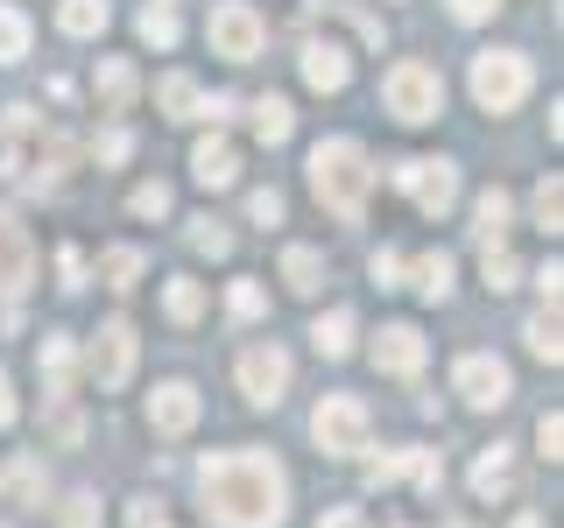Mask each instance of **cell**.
I'll return each mask as SVG.
<instances>
[{"label":"cell","instance_id":"4","mask_svg":"<svg viewBox=\"0 0 564 528\" xmlns=\"http://www.w3.org/2000/svg\"><path fill=\"white\" fill-rule=\"evenodd\" d=\"M529 78H536V70H529L522 50H480V57H473V99H480L487 113H516L529 99Z\"/></svg>","mask_w":564,"mask_h":528},{"label":"cell","instance_id":"17","mask_svg":"<svg viewBox=\"0 0 564 528\" xmlns=\"http://www.w3.org/2000/svg\"><path fill=\"white\" fill-rule=\"evenodd\" d=\"M508 486H516V451H508V444H487L480 458H473V493H480V501H501Z\"/></svg>","mask_w":564,"mask_h":528},{"label":"cell","instance_id":"29","mask_svg":"<svg viewBox=\"0 0 564 528\" xmlns=\"http://www.w3.org/2000/svg\"><path fill=\"white\" fill-rule=\"evenodd\" d=\"M99 275H106V289H120V296H128V289H134V275H141V246H106Z\"/></svg>","mask_w":564,"mask_h":528},{"label":"cell","instance_id":"6","mask_svg":"<svg viewBox=\"0 0 564 528\" xmlns=\"http://www.w3.org/2000/svg\"><path fill=\"white\" fill-rule=\"evenodd\" d=\"M134 360H141V339L128 317H106V324L93 331V352H85V366H93L99 395H120V387L134 381Z\"/></svg>","mask_w":564,"mask_h":528},{"label":"cell","instance_id":"11","mask_svg":"<svg viewBox=\"0 0 564 528\" xmlns=\"http://www.w3.org/2000/svg\"><path fill=\"white\" fill-rule=\"evenodd\" d=\"M29 275H35V240L14 211H0V304H14L29 289Z\"/></svg>","mask_w":564,"mask_h":528},{"label":"cell","instance_id":"27","mask_svg":"<svg viewBox=\"0 0 564 528\" xmlns=\"http://www.w3.org/2000/svg\"><path fill=\"white\" fill-rule=\"evenodd\" d=\"M99 99L113 106V113L134 99V64H128V57H106V64H99Z\"/></svg>","mask_w":564,"mask_h":528},{"label":"cell","instance_id":"45","mask_svg":"<svg viewBox=\"0 0 564 528\" xmlns=\"http://www.w3.org/2000/svg\"><path fill=\"white\" fill-rule=\"evenodd\" d=\"M317 528H367V515H360V507H332V515L317 521Z\"/></svg>","mask_w":564,"mask_h":528},{"label":"cell","instance_id":"47","mask_svg":"<svg viewBox=\"0 0 564 528\" xmlns=\"http://www.w3.org/2000/svg\"><path fill=\"white\" fill-rule=\"evenodd\" d=\"M14 422V387H8V366H0V430Z\"/></svg>","mask_w":564,"mask_h":528},{"label":"cell","instance_id":"10","mask_svg":"<svg viewBox=\"0 0 564 528\" xmlns=\"http://www.w3.org/2000/svg\"><path fill=\"white\" fill-rule=\"evenodd\" d=\"M452 387L473 409H501V402L516 395V374H508V360H494V352H466V360L452 366Z\"/></svg>","mask_w":564,"mask_h":528},{"label":"cell","instance_id":"33","mask_svg":"<svg viewBox=\"0 0 564 528\" xmlns=\"http://www.w3.org/2000/svg\"><path fill=\"white\" fill-rule=\"evenodd\" d=\"M226 310H234V317H240V324H254V317H261V310H269V296H261V282H247V275H240V282H234V289H226Z\"/></svg>","mask_w":564,"mask_h":528},{"label":"cell","instance_id":"13","mask_svg":"<svg viewBox=\"0 0 564 528\" xmlns=\"http://www.w3.org/2000/svg\"><path fill=\"white\" fill-rule=\"evenodd\" d=\"M423 360H431V345H423L416 324H388L381 339H375V366H381V374H395V381L423 374Z\"/></svg>","mask_w":564,"mask_h":528},{"label":"cell","instance_id":"18","mask_svg":"<svg viewBox=\"0 0 564 528\" xmlns=\"http://www.w3.org/2000/svg\"><path fill=\"white\" fill-rule=\"evenodd\" d=\"M282 289H290V296H317V289H325V254H317V246H282Z\"/></svg>","mask_w":564,"mask_h":528},{"label":"cell","instance_id":"37","mask_svg":"<svg viewBox=\"0 0 564 528\" xmlns=\"http://www.w3.org/2000/svg\"><path fill=\"white\" fill-rule=\"evenodd\" d=\"M57 528H99V501H93V493H70L64 515H57Z\"/></svg>","mask_w":564,"mask_h":528},{"label":"cell","instance_id":"40","mask_svg":"<svg viewBox=\"0 0 564 528\" xmlns=\"http://www.w3.org/2000/svg\"><path fill=\"white\" fill-rule=\"evenodd\" d=\"M57 275H64V282H57L64 296H78V289H85V254H78V246H64V254H57Z\"/></svg>","mask_w":564,"mask_h":528},{"label":"cell","instance_id":"44","mask_svg":"<svg viewBox=\"0 0 564 528\" xmlns=\"http://www.w3.org/2000/svg\"><path fill=\"white\" fill-rule=\"evenodd\" d=\"M128 148H134V141H128V128H113V134L99 141V163H120V155H128Z\"/></svg>","mask_w":564,"mask_h":528},{"label":"cell","instance_id":"14","mask_svg":"<svg viewBox=\"0 0 564 528\" xmlns=\"http://www.w3.org/2000/svg\"><path fill=\"white\" fill-rule=\"evenodd\" d=\"M346 78H352L346 43H332V35H311V43H304V85H311V92H346Z\"/></svg>","mask_w":564,"mask_h":528},{"label":"cell","instance_id":"31","mask_svg":"<svg viewBox=\"0 0 564 528\" xmlns=\"http://www.w3.org/2000/svg\"><path fill=\"white\" fill-rule=\"evenodd\" d=\"M522 339H529V352H536V360L557 366V352H564V339H557V310H536V317L522 324Z\"/></svg>","mask_w":564,"mask_h":528},{"label":"cell","instance_id":"42","mask_svg":"<svg viewBox=\"0 0 564 528\" xmlns=\"http://www.w3.org/2000/svg\"><path fill=\"white\" fill-rule=\"evenodd\" d=\"M557 444H564V422H557V409H551V416L536 422V451H543V458H557Z\"/></svg>","mask_w":564,"mask_h":528},{"label":"cell","instance_id":"24","mask_svg":"<svg viewBox=\"0 0 564 528\" xmlns=\"http://www.w3.org/2000/svg\"><path fill=\"white\" fill-rule=\"evenodd\" d=\"M0 486H8L14 501H43V486H50L43 458H35V451H22V458H14V465H8V480H0Z\"/></svg>","mask_w":564,"mask_h":528},{"label":"cell","instance_id":"35","mask_svg":"<svg viewBox=\"0 0 564 528\" xmlns=\"http://www.w3.org/2000/svg\"><path fill=\"white\" fill-rule=\"evenodd\" d=\"M50 437H57V444H78L85 437V416L70 409V395H50Z\"/></svg>","mask_w":564,"mask_h":528},{"label":"cell","instance_id":"1","mask_svg":"<svg viewBox=\"0 0 564 528\" xmlns=\"http://www.w3.org/2000/svg\"><path fill=\"white\" fill-rule=\"evenodd\" d=\"M205 521L219 528H282L290 515V472L269 451H212L198 465Z\"/></svg>","mask_w":564,"mask_h":528},{"label":"cell","instance_id":"16","mask_svg":"<svg viewBox=\"0 0 564 528\" xmlns=\"http://www.w3.org/2000/svg\"><path fill=\"white\" fill-rule=\"evenodd\" d=\"M508 226H516V198H508L501 184H487L480 198H473V240H480V246H501Z\"/></svg>","mask_w":564,"mask_h":528},{"label":"cell","instance_id":"5","mask_svg":"<svg viewBox=\"0 0 564 528\" xmlns=\"http://www.w3.org/2000/svg\"><path fill=\"white\" fill-rule=\"evenodd\" d=\"M367 402L360 395H325L317 402V416H311V437H317V451L325 458H360L367 451Z\"/></svg>","mask_w":564,"mask_h":528},{"label":"cell","instance_id":"41","mask_svg":"<svg viewBox=\"0 0 564 528\" xmlns=\"http://www.w3.org/2000/svg\"><path fill=\"white\" fill-rule=\"evenodd\" d=\"M375 282H381V289H402V254H395V246L375 254Z\"/></svg>","mask_w":564,"mask_h":528},{"label":"cell","instance_id":"25","mask_svg":"<svg viewBox=\"0 0 564 528\" xmlns=\"http://www.w3.org/2000/svg\"><path fill=\"white\" fill-rule=\"evenodd\" d=\"M134 29H141V43H155V50H170L176 35H184V22H176V8H170V0H149Z\"/></svg>","mask_w":564,"mask_h":528},{"label":"cell","instance_id":"20","mask_svg":"<svg viewBox=\"0 0 564 528\" xmlns=\"http://www.w3.org/2000/svg\"><path fill=\"white\" fill-rule=\"evenodd\" d=\"M290 134H296L290 99H254V141H261V148H282Z\"/></svg>","mask_w":564,"mask_h":528},{"label":"cell","instance_id":"23","mask_svg":"<svg viewBox=\"0 0 564 528\" xmlns=\"http://www.w3.org/2000/svg\"><path fill=\"white\" fill-rule=\"evenodd\" d=\"M311 345H317V360H346V352H352V310L317 317V324H311Z\"/></svg>","mask_w":564,"mask_h":528},{"label":"cell","instance_id":"28","mask_svg":"<svg viewBox=\"0 0 564 528\" xmlns=\"http://www.w3.org/2000/svg\"><path fill=\"white\" fill-rule=\"evenodd\" d=\"M22 57H29V14L0 0V64H22Z\"/></svg>","mask_w":564,"mask_h":528},{"label":"cell","instance_id":"7","mask_svg":"<svg viewBox=\"0 0 564 528\" xmlns=\"http://www.w3.org/2000/svg\"><path fill=\"white\" fill-rule=\"evenodd\" d=\"M205 35H212V57H226V64H254L261 43H269V29H261V14L247 8V0H219Z\"/></svg>","mask_w":564,"mask_h":528},{"label":"cell","instance_id":"3","mask_svg":"<svg viewBox=\"0 0 564 528\" xmlns=\"http://www.w3.org/2000/svg\"><path fill=\"white\" fill-rule=\"evenodd\" d=\"M381 99H388V113H395L402 128H423V120L445 113V78H437V64L402 57V64L381 78Z\"/></svg>","mask_w":564,"mask_h":528},{"label":"cell","instance_id":"39","mask_svg":"<svg viewBox=\"0 0 564 528\" xmlns=\"http://www.w3.org/2000/svg\"><path fill=\"white\" fill-rule=\"evenodd\" d=\"M247 219H254V226H282V190L275 184L254 190V198H247Z\"/></svg>","mask_w":564,"mask_h":528},{"label":"cell","instance_id":"50","mask_svg":"<svg viewBox=\"0 0 564 528\" xmlns=\"http://www.w3.org/2000/svg\"><path fill=\"white\" fill-rule=\"evenodd\" d=\"M0 528H8V521H0Z\"/></svg>","mask_w":564,"mask_h":528},{"label":"cell","instance_id":"12","mask_svg":"<svg viewBox=\"0 0 564 528\" xmlns=\"http://www.w3.org/2000/svg\"><path fill=\"white\" fill-rule=\"evenodd\" d=\"M198 416H205V402H198V387L191 381H163L149 395V422H155V437H184V430H198Z\"/></svg>","mask_w":564,"mask_h":528},{"label":"cell","instance_id":"38","mask_svg":"<svg viewBox=\"0 0 564 528\" xmlns=\"http://www.w3.org/2000/svg\"><path fill=\"white\" fill-rule=\"evenodd\" d=\"M128 205H134V219H163V211H170V184H141Z\"/></svg>","mask_w":564,"mask_h":528},{"label":"cell","instance_id":"26","mask_svg":"<svg viewBox=\"0 0 564 528\" xmlns=\"http://www.w3.org/2000/svg\"><path fill=\"white\" fill-rule=\"evenodd\" d=\"M106 14H113L106 0H64V8H57V29H64V35H99Z\"/></svg>","mask_w":564,"mask_h":528},{"label":"cell","instance_id":"46","mask_svg":"<svg viewBox=\"0 0 564 528\" xmlns=\"http://www.w3.org/2000/svg\"><path fill=\"white\" fill-rule=\"evenodd\" d=\"M128 521H134V528H170V521H163V515H155V507H149V501H134V507H128Z\"/></svg>","mask_w":564,"mask_h":528},{"label":"cell","instance_id":"9","mask_svg":"<svg viewBox=\"0 0 564 528\" xmlns=\"http://www.w3.org/2000/svg\"><path fill=\"white\" fill-rule=\"evenodd\" d=\"M395 190H410L416 211H431V219H445V211L458 205V169L452 163H431V155H416V163L395 169Z\"/></svg>","mask_w":564,"mask_h":528},{"label":"cell","instance_id":"2","mask_svg":"<svg viewBox=\"0 0 564 528\" xmlns=\"http://www.w3.org/2000/svg\"><path fill=\"white\" fill-rule=\"evenodd\" d=\"M304 169H311V190H317V205H325L339 226H360V211H367V190H375V169H367V148H360V141H346V134L317 141Z\"/></svg>","mask_w":564,"mask_h":528},{"label":"cell","instance_id":"34","mask_svg":"<svg viewBox=\"0 0 564 528\" xmlns=\"http://www.w3.org/2000/svg\"><path fill=\"white\" fill-rule=\"evenodd\" d=\"M191 246L212 254V261H226V254H234V233H226L219 219H191Z\"/></svg>","mask_w":564,"mask_h":528},{"label":"cell","instance_id":"19","mask_svg":"<svg viewBox=\"0 0 564 528\" xmlns=\"http://www.w3.org/2000/svg\"><path fill=\"white\" fill-rule=\"evenodd\" d=\"M410 289L423 296V304H445V296H452V254H416Z\"/></svg>","mask_w":564,"mask_h":528},{"label":"cell","instance_id":"36","mask_svg":"<svg viewBox=\"0 0 564 528\" xmlns=\"http://www.w3.org/2000/svg\"><path fill=\"white\" fill-rule=\"evenodd\" d=\"M522 268H516V254H501V246H487V289L501 296V289H516Z\"/></svg>","mask_w":564,"mask_h":528},{"label":"cell","instance_id":"22","mask_svg":"<svg viewBox=\"0 0 564 528\" xmlns=\"http://www.w3.org/2000/svg\"><path fill=\"white\" fill-rule=\"evenodd\" d=\"M155 99H163V113H170V120H198V106H205L198 78H184V70H170V78L155 85Z\"/></svg>","mask_w":564,"mask_h":528},{"label":"cell","instance_id":"32","mask_svg":"<svg viewBox=\"0 0 564 528\" xmlns=\"http://www.w3.org/2000/svg\"><path fill=\"white\" fill-rule=\"evenodd\" d=\"M529 211H536L543 233H557V226H564V190H557V176H543V184L529 190Z\"/></svg>","mask_w":564,"mask_h":528},{"label":"cell","instance_id":"43","mask_svg":"<svg viewBox=\"0 0 564 528\" xmlns=\"http://www.w3.org/2000/svg\"><path fill=\"white\" fill-rule=\"evenodd\" d=\"M501 0H452V22H487Z\"/></svg>","mask_w":564,"mask_h":528},{"label":"cell","instance_id":"48","mask_svg":"<svg viewBox=\"0 0 564 528\" xmlns=\"http://www.w3.org/2000/svg\"><path fill=\"white\" fill-rule=\"evenodd\" d=\"M557 282H564V268H557V261H551V268H543V275H536V289H543V296H551V310H557Z\"/></svg>","mask_w":564,"mask_h":528},{"label":"cell","instance_id":"49","mask_svg":"<svg viewBox=\"0 0 564 528\" xmlns=\"http://www.w3.org/2000/svg\"><path fill=\"white\" fill-rule=\"evenodd\" d=\"M516 528H543V521H536V515H522V521H516Z\"/></svg>","mask_w":564,"mask_h":528},{"label":"cell","instance_id":"21","mask_svg":"<svg viewBox=\"0 0 564 528\" xmlns=\"http://www.w3.org/2000/svg\"><path fill=\"white\" fill-rule=\"evenodd\" d=\"M70 366H78V345L50 331L43 339V395H70Z\"/></svg>","mask_w":564,"mask_h":528},{"label":"cell","instance_id":"15","mask_svg":"<svg viewBox=\"0 0 564 528\" xmlns=\"http://www.w3.org/2000/svg\"><path fill=\"white\" fill-rule=\"evenodd\" d=\"M191 176H198L205 190H226V184L240 176V148H234L226 134H205L198 148H191Z\"/></svg>","mask_w":564,"mask_h":528},{"label":"cell","instance_id":"8","mask_svg":"<svg viewBox=\"0 0 564 528\" xmlns=\"http://www.w3.org/2000/svg\"><path fill=\"white\" fill-rule=\"evenodd\" d=\"M240 395L254 402V409H275V402L290 395V352H282L275 339H261V345L240 352Z\"/></svg>","mask_w":564,"mask_h":528},{"label":"cell","instance_id":"30","mask_svg":"<svg viewBox=\"0 0 564 528\" xmlns=\"http://www.w3.org/2000/svg\"><path fill=\"white\" fill-rule=\"evenodd\" d=\"M163 304H170V317H176V324H198V317H205V289H198L191 275H176L170 289H163Z\"/></svg>","mask_w":564,"mask_h":528}]
</instances>
